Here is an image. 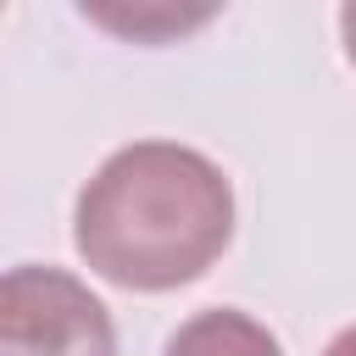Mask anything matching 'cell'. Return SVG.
I'll return each instance as SVG.
<instances>
[{
  "label": "cell",
  "instance_id": "cell-2",
  "mask_svg": "<svg viewBox=\"0 0 356 356\" xmlns=\"http://www.w3.org/2000/svg\"><path fill=\"white\" fill-rule=\"evenodd\" d=\"M0 356H117V328L89 284L22 261L0 278Z\"/></svg>",
  "mask_w": 356,
  "mask_h": 356
},
{
  "label": "cell",
  "instance_id": "cell-3",
  "mask_svg": "<svg viewBox=\"0 0 356 356\" xmlns=\"http://www.w3.org/2000/svg\"><path fill=\"white\" fill-rule=\"evenodd\" d=\"M167 356H284V350L267 334V323H256L250 312L211 306L178 323V334L167 339Z\"/></svg>",
  "mask_w": 356,
  "mask_h": 356
},
{
  "label": "cell",
  "instance_id": "cell-1",
  "mask_svg": "<svg viewBox=\"0 0 356 356\" xmlns=\"http://www.w3.org/2000/svg\"><path fill=\"white\" fill-rule=\"evenodd\" d=\"M234 239V189L211 156L178 139H134L111 150L78 189L72 245L106 284L178 289L195 284Z\"/></svg>",
  "mask_w": 356,
  "mask_h": 356
},
{
  "label": "cell",
  "instance_id": "cell-4",
  "mask_svg": "<svg viewBox=\"0 0 356 356\" xmlns=\"http://www.w3.org/2000/svg\"><path fill=\"white\" fill-rule=\"evenodd\" d=\"M339 33H345V56H350V67H356V0L339 6Z\"/></svg>",
  "mask_w": 356,
  "mask_h": 356
},
{
  "label": "cell",
  "instance_id": "cell-5",
  "mask_svg": "<svg viewBox=\"0 0 356 356\" xmlns=\"http://www.w3.org/2000/svg\"><path fill=\"white\" fill-rule=\"evenodd\" d=\"M323 356H356V323H350L345 334H334V345H328Z\"/></svg>",
  "mask_w": 356,
  "mask_h": 356
}]
</instances>
